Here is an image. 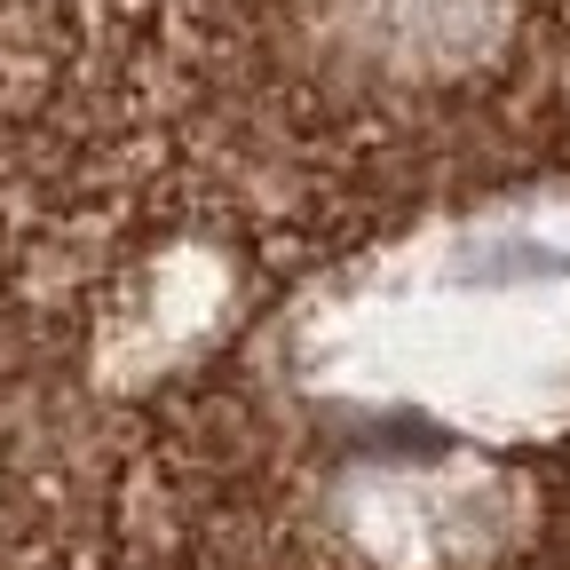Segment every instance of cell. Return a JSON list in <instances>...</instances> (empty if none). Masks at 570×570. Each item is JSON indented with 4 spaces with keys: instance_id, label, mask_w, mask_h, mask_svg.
<instances>
[{
    "instance_id": "6da1fadb",
    "label": "cell",
    "mask_w": 570,
    "mask_h": 570,
    "mask_svg": "<svg viewBox=\"0 0 570 570\" xmlns=\"http://www.w3.org/2000/svg\"><path fill=\"white\" fill-rule=\"evenodd\" d=\"M285 365L325 404L468 444L570 436V190L491 198L348 262L285 317Z\"/></svg>"
},
{
    "instance_id": "7a4b0ae2",
    "label": "cell",
    "mask_w": 570,
    "mask_h": 570,
    "mask_svg": "<svg viewBox=\"0 0 570 570\" xmlns=\"http://www.w3.org/2000/svg\"><path fill=\"white\" fill-rule=\"evenodd\" d=\"M341 499H348L356 539L396 570L483 562L523 531V508H515L523 491L483 468H373Z\"/></svg>"
},
{
    "instance_id": "3957f363",
    "label": "cell",
    "mask_w": 570,
    "mask_h": 570,
    "mask_svg": "<svg viewBox=\"0 0 570 570\" xmlns=\"http://www.w3.org/2000/svg\"><path fill=\"white\" fill-rule=\"evenodd\" d=\"M508 0H356L348 40L396 71H444L499 40Z\"/></svg>"
}]
</instances>
